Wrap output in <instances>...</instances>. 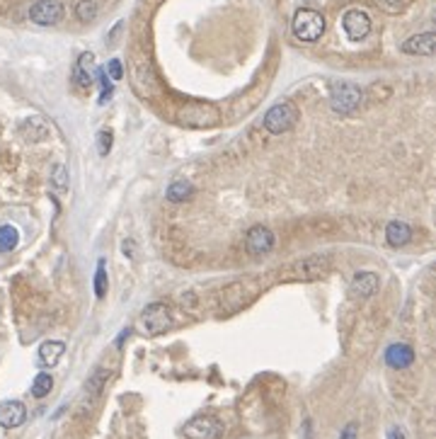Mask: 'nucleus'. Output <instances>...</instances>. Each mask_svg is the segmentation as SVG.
<instances>
[{"mask_svg":"<svg viewBox=\"0 0 436 439\" xmlns=\"http://www.w3.org/2000/svg\"><path fill=\"white\" fill-rule=\"evenodd\" d=\"M415 362V350L405 343H395L385 350V364L390 369H407Z\"/></svg>","mask_w":436,"mask_h":439,"instance_id":"obj_13","label":"nucleus"},{"mask_svg":"<svg viewBox=\"0 0 436 439\" xmlns=\"http://www.w3.org/2000/svg\"><path fill=\"white\" fill-rule=\"evenodd\" d=\"M298 121V109L296 105H291V102H279V105L269 107V112L264 114L262 119V126L267 129L269 133H286L291 131L293 126H296Z\"/></svg>","mask_w":436,"mask_h":439,"instance_id":"obj_2","label":"nucleus"},{"mask_svg":"<svg viewBox=\"0 0 436 439\" xmlns=\"http://www.w3.org/2000/svg\"><path fill=\"white\" fill-rule=\"evenodd\" d=\"M24 420H27V408L22 400H3L0 403V428L15 430L24 425Z\"/></svg>","mask_w":436,"mask_h":439,"instance_id":"obj_9","label":"nucleus"},{"mask_svg":"<svg viewBox=\"0 0 436 439\" xmlns=\"http://www.w3.org/2000/svg\"><path fill=\"white\" fill-rule=\"evenodd\" d=\"M51 182H54V187H56L59 192H64L66 187H69V170H66L64 163H56V166H54Z\"/></svg>","mask_w":436,"mask_h":439,"instance_id":"obj_21","label":"nucleus"},{"mask_svg":"<svg viewBox=\"0 0 436 439\" xmlns=\"http://www.w3.org/2000/svg\"><path fill=\"white\" fill-rule=\"evenodd\" d=\"M356 432H359V428H356V423H349L345 430H342L340 439H356Z\"/></svg>","mask_w":436,"mask_h":439,"instance_id":"obj_27","label":"nucleus"},{"mask_svg":"<svg viewBox=\"0 0 436 439\" xmlns=\"http://www.w3.org/2000/svg\"><path fill=\"white\" fill-rule=\"evenodd\" d=\"M29 20L41 27H51L64 20V5L59 0H39L29 8Z\"/></svg>","mask_w":436,"mask_h":439,"instance_id":"obj_7","label":"nucleus"},{"mask_svg":"<svg viewBox=\"0 0 436 439\" xmlns=\"http://www.w3.org/2000/svg\"><path fill=\"white\" fill-rule=\"evenodd\" d=\"M361 102H364V93L354 83H340L330 93V105L337 114H352L354 109H359Z\"/></svg>","mask_w":436,"mask_h":439,"instance_id":"obj_3","label":"nucleus"},{"mask_svg":"<svg viewBox=\"0 0 436 439\" xmlns=\"http://www.w3.org/2000/svg\"><path fill=\"white\" fill-rule=\"evenodd\" d=\"M192 197H194V187L189 185V182H184V180H177L168 187V199L170 202H175V204L187 202V199H192Z\"/></svg>","mask_w":436,"mask_h":439,"instance_id":"obj_15","label":"nucleus"},{"mask_svg":"<svg viewBox=\"0 0 436 439\" xmlns=\"http://www.w3.org/2000/svg\"><path fill=\"white\" fill-rule=\"evenodd\" d=\"M97 81H100V88H102V93H100V105H104V102L112 97L114 93V85H112V78L107 76V71L104 69H97Z\"/></svg>","mask_w":436,"mask_h":439,"instance_id":"obj_20","label":"nucleus"},{"mask_svg":"<svg viewBox=\"0 0 436 439\" xmlns=\"http://www.w3.org/2000/svg\"><path fill=\"white\" fill-rule=\"evenodd\" d=\"M17 241H20V233L15 226H0V253H12L17 248Z\"/></svg>","mask_w":436,"mask_h":439,"instance_id":"obj_16","label":"nucleus"},{"mask_svg":"<svg viewBox=\"0 0 436 439\" xmlns=\"http://www.w3.org/2000/svg\"><path fill=\"white\" fill-rule=\"evenodd\" d=\"M51 388H54V376L51 374L41 371V374L34 376V381H32V395L34 398H46V395L51 393Z\"/></svg>","mask_w":436,"mask_h":439,"instance_id":"obj_17","label":"nucleus"},{"mask_svg":"<svg viewBox=\"0 0 436 439\" xmlns=\"http://www.w3.org/2000/svg\"><path fill=\"white\" fill-rule=\"evenodd\" d=\"M376 3L380 5V8H385V10H390V12H395V10L402 8V0H376Z\"/></svg>","mask_w":436,"mask_h":439,"instance_id":"obj_26","label":"nucleus"},{"mask_svg":"<svg viewBox=\"0 0 436 439\" xmlns=\"http://www.w3.org/2000/svg\"><path fill=\"white\" fill-rule=\"evenodd\" d=\"M64 352H66V343H61V340H46V343L39 345V352H36V362H39V367L51 369V367H56V364L61 362Z\"/></svg>","mask_w":436,"mask_h":439,"instance_id":"obj_12","label":"nucleus"},{"mask_svg":"<svg viewBox=\"0 0 436 439\" xmlns=\"http://www.w3.org/2000/svg\"><path fill=\"white\" fill-rule=\"evenodd\" d=\"M274 246H276L274 231L264 223L253 226V228L248 231V236H245V250H248V255H253V258H262V255L272 253Z\"/></svg>","mask_w":436,"mask_h":439,"instance_id":"obj_6","label":"nucleus"},{"mask_svg":"<svg viewBox=\"0 0 436 439\" xmlns=\"http://www.w3.org/2000/svg\"><path fill=\"white\" fill-rule=\"evenodd\" d=\"M107 73H109V78H112V81H119V78L124 76V69H121V61H119V59H112V61H109Z\"/></svg>","mask_w":436,"mask_h":439,"instance_id":"obj_24","label":"nucleus"},{"mask_svg":"<svg viewBox=\"0 0 436 439\" xmlns=\"http://www.w3.org/2000/svg\"><path fill=\"white\" fill-rule=\"evenodd\" d=\"M434 49H436V34L434 32L415 34L402 44V51L410 54V56H432Z\"/></svg>","mask_w":436,"mask_h":439,"instance_id":"obj_10","label":"nucleus"},{"mask_svg":"<svg viewBox=\"0 0 436 439\" xmlns=\"http://www.w3.org/2000/svg\"><path fill=\"white\" fill-rule=\"evenodd\" d=\"M92 66H95V54H92V51L81 54V59H78V66H76V69H78V71L90 73V71H92Z\"/></svg>","mask_w":436,"mask_h":439,"instance_id":"obj_23","label":"nucleus"},{"mask_svg":"<svg viewBox=\"0 0 436 439\" xmlns=\"http://www.w3.org/2000/svg\"><path fill=\"white\" fill-rule=\"evenodd\" d=\"M376 291H378V274H373V272L354 274L352 284H349V294H352V298H371Z\"/></svg>","mask_w":436,"mask_h":439,"instance_id":"obj_11","label":"nucleus"},{"mask_svg":"<svg viewBox=\"0 0 436 439\" xmlns=\"http://www.w3.org/2000/svg\"><path fill=\"white\" fill-rule=\"evenodd\" d=\"M107 267H104V260L97 262V272H95V296L104 298L107 296Z\"/></svg>","mask_w":436,"mask_h":439,"instance_id":"obj_19","label":"nucleus"},{"mask_svg":"<svg viewBox=\"0 0 436 439\" xmlns=\"http://www.w3.org/2000/svg\"><path fill=\"white\" fill-rule=\"evenodd\" d=\"M410 238H412V228H410L405 221H390L388 226H385V241H388L392 248L407 246Z\"/></svg>","mask_w":436,"mask_h":439,"instance_id":"obj_14","label":"nucleus"},{"mask_svg":"<svg viewBox=\"0 0 436 439\" xmlns=\"http://www.w3.org/2000/svg\"><path fill=\"white\" fill-rule=\"evenodd\" d=\"M342 29L352 41H361L371 32V17L364 10H347L345 17H342Z\"/></svg>","mask_w":436,"mask_h":439,"instance_id":"obj_8","label":"nucleus"},{"mask_svg":"<svg viewBox=\"0 0 436 439\" xmlns=\"http://www.w3.org/2000/svg\"><path fill=\"white\" fill-rule=\"evenodd\" d=\"M76 15L81 22H92L97 17V0H78Z\"/></svg>","mask_w":436,"mask_h":439,"instance_id":"obj_18","label":"nucleus"},{"mask_svg":"<svg viewBox=\"0 0 436 439\" xmlns=\"http://www.w3.org/2000/svg\"><path fill=\"white\" fill-rule=\"evenodd\" d=\"M112 141H114V133L109 129H102L100 133H97V153H100L102 158L109 156V151H112Z\"/></svg>","mask_w":436,"mask_h":439,"instance_id":"obj_22","label":"nucleus"},{"mask_svg":"<svg viewBox=\"0 0 436 439\" xmlns=\"http://www.w3.org/2000/svg\"><path fill=\"white\" fill-rule=\"evenodd\" d=\"M173 328V313L165 303H148L141 313V330L146 335H161Z\"/></svg>","mask_w":436,"mask_h":439,"instance_id":"obj_4","label":"nucleus"},{"mask_svg":"<svg viewBox=\"0 0 436 439\" xmlns=\"http://www.w3.org/2000/svg\"><path fill=\"white\" fill-rule=\"evenodd\" d=\"M223 432V423L213 415H196L184 425V437L187 439H220Z\"/></svg>","mask_w":436,"mask_h":439,"instance_id":"obj_5","label":"nucleus"},{"mask_svg":"<svg viewBox=\"0 0 436 439\" xmlns=\"http://www.w3.org/2000/svg\"><path fill=\"white\" fill-rule=\"evenodd\" d=\"M291 29H293V36H296V39L308 41L310 44V41H318L325 34V17L318 10L300 8L296 15H293Z\"/></svg>","mask_w":436,"mask_h":439,"instance_id":"obj_1","label":"nucleus"},{"mask_svg":"<svg viewBox=\"0 0 436 439\" xmlns=\"http://www.w3.org/2000/svg\"><path fill=\"white\" fill-rule=\"evenodd\" d=\"M104 374H107V371H104V369H100V371H97L95 376H92V381H90V383H88V386H85V388H90L92 393H100V388H102V381H104Z\"/></svg>","mask_w":436,"mask_h":439,"instance_id":"obj_25","label":"nucleus"}]
</instances>
